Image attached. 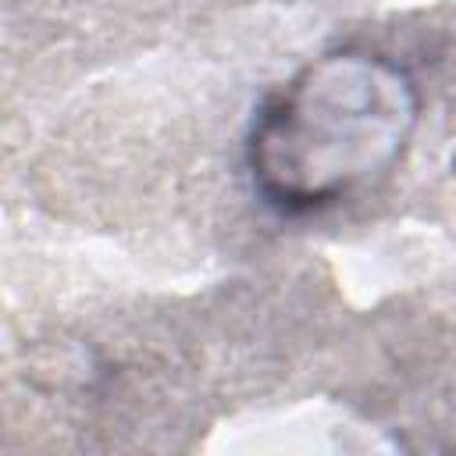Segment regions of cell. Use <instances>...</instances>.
Returning a JSON list of instances; mask_svg holds the SVG:
<instances>
[{
	"mask_svg": "<svg viewBox=\"0 0 456 456\" xmlns=\"http://www.w3.org/2000/svg\"><path fill=\"white\" fill-rule=\"evenodd\" d=\"M420 121L417 78L374 50H331L303 64L256 110L246 167L278 214L324 210L403 160Z\"/></svg>",
	"mask_w": 456,
	"mask_h": 456,
	"instance_id": "1",
	"label": "cell"
}]
</instances>
